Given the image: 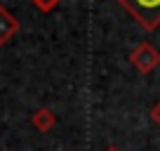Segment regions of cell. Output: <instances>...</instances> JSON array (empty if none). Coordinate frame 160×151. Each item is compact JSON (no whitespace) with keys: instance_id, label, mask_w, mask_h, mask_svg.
Returning a JSON list of instances; mask_svg holds the SVG:
<instances>
[{"instance_id":"cell-1","label":"cell","mask_w":160,"mask_h":151,"mask_svg":"<svg viewBox=\"0 0 160 151\" xmlns=\"http://www.w3.org/2000/svg\"><path fill=\"white\" fill-rule=\"evenodd\" d=\"M146 31H155L160 26V0H118Z\"/></svg>"},{"instance_id":"cell-2","label":"cell","mask_w":160,"mask_h":151,"mask_svg":"<svg viewBox=\"0 0 160 151\" xmlns=\"http://www.w3.org/2000/svg\"><path fill=\"white\" fill-rule=\"evenodd\" d=\"M130 61L141 71V73H151V71L160 64V52L155 50L151 43H141V45H137L134 50H132Z\"/></svg>"},{"instance_id":"cell-3","label":"cell","mask_w":160,"mask_h":151,"mask_svg":"<svg viewBox=\"0 0 160 151\" xmlns=\"http://www.w3.org/2000/svg\"><path fill=\"white\" fill-rule=\"evenodd\" d=\"M17 31H19V19L5 5H0V47L5 45Z\"/></svg>"},{"instance_id":"cell-4","label":"cell","mask_w":160,"mask_h":151,"mask_svg":"<svg viewBox=\"0 0 160 151\" xmlns=\"http://www.w3.org/2000/svg\"><path fill=\"white\" fill-rule=\"evenodd\" d=\"M31 123L35 125V130H40V132H47L52 125L57 123V116L52 113L50 109H38L33 113V118H31Z\"/></svg>"},{"instance_id":"cell-5","label":"cell","mask_w":160,"mask_h":151,"mask_svg":"<svg viewBox=\"0 0 160 151\" xmlns=\"http://www.w3.org/2000/svg\"><path fill=\"white\" fill-rule=\"evenodd\" d=\"M31 3H33L40 12H50V10H54V7L59 5L61 0H31Z\"/></svg>"},{"instance_id":"cell-6","label":"cell","mask_w":160,"mask_h":151,"mask_svg":"<svg viewBox=\"0 0 160 151\" xmlns=\"http://www.w3.org/2000/svg\"><path fill=\"white\" fill-rule=\"evenodd\" d=\"M151 118H153V123H158V125H160V102L151 109Z\"/></svg>"},{"instance_id":"cell-7","label":"cell","mask_w":160,"mask_h":151,"mask_svg":"<svg viewBox=\"0 0 160 151\" xmlns=\"http://www.w3.org/2000/svg\"><path fill=\"white\" fill-rule=\"evenodd\" d=\"M106 151H120V149H118V146H108Z\"/></svg>"}]
</instances>
